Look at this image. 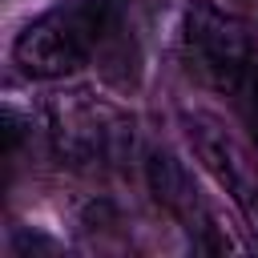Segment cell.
Masks as SVG:
<instances>
[{"label":"cell","mask_w":258,"mask_h":258,"mask_svg":"<svg viewBox=\"0 0 258 258\" xmlns=\"http://www.w3.org/2000/svg\"><path fill=\"white\" fill-rule=\"evenodd\" d=\"M185 137L258 238V161L250 157V149L230 129H222V121H214L206 113H185Z\"/></svg>","instance_id":"cell-4"},{"label":"cell","mask_w":258,"mask_h":258,"mask_svg":"<svg viewBox=\"0 0 258 258\" xmlns=\"http://www.w3.org/2000/svg\"><path fill=\"white\" fill-rule=\"evenodd\" d=\"M117 32L113 0H69L28 20L12 44V60L24 77L56 81L89 64Z\"/></svg>","instance_id":"cell-1"},{"label":"cell","mask_w":258,"mask_h":258,"mask_svg":"<svg viewBox=\"0 0 258 258\" xmlns=\"http://www.w3.org/2000/svg\"><path fill=\"white\" fill-rule=\"evenodd\" d=\"M44 125L52 153L73 169H105L121 165L133 153V117L89 89L52 93L44 105Z\"/></svg>","instance_id":"cell-2"},{"label":"cell","mask_w":258,"mask_h":258,"mask_svg":"<svg viewBox=\"0 0 258 258\" xmlns=\"http://www.w3.org/2000/svg\"><path fill=\"white\" fill-rule=\"evenodd\" d=\"M238 4H242L246 12H254V16H258V0H238Z\"/></svg>","instance_id":"cell-6"},{"label":"cell","mask_w":258,"mask_h":258,"mask_svg":"<svg viewBox=\"0 0 258 258\" xmlns=\"http://www.w3.org/2000/svg\"><path fill=\"white\" fill-rule=\"evenodd\" d=\"M230 101H234L238 117L246 121V129H250V141L258 145V56H254V64L246 69V77L238 81V89L230 93Z\"/></svg>","instance_id":"cell-5"},{"label":"cell","mask_w":258,"mask_h":258,"mask_svg":"<svg viewBox=\"0 0 258 258\" xmlns=\"http://www.w3.org/2000/svg\"><path fill=\"white\" fill-rule=\"evenodd\" d=\"M181 56L202 85L230 97L254 64L258 48L230 8H218L214 0H194L181 24Z\"/></svg>","instance_id":"cell-3"}]
</instances>
